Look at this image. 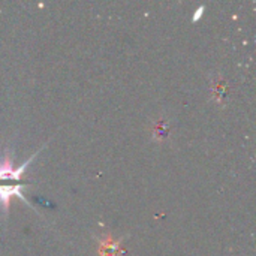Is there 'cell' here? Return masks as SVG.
<instances>
[{
	"mask_svg": "<svg viewBox=\"0 0 256 256\" xmlns=\"http://www.w3.org/2000/svg\"><path fill=\"white\" fill-rule=\"evenodd\" d=\"M33 159V157H32ZM30 159V160H32ZM30 160H27L23 166H20L18 169H14V165H12V159L11 157H6L0 162V180L2 179H14V180H20L21 174L24 173L26 166L30 163Z\"/></svg>",
	"mask_w": 256,
	"mask_h": 256,
	"instance_id": "6da1fadb",
	"label": "cell"
},
{
	"mask_svg": "<svg viewBox=\"0 0 256 256\" xmlns=\"http://www.w3.org/2000/svg\"><path fill=\"white\" fill-rule=\"evenodd\" d=\"M21 185H12V186H0V205L5 208V211L8 213V208H9V201H11V196H20L24 202H27V199L24 198V195L20 192L21 191ZM29 205V202H27Z\"/></svg>",
	"mask_w": 256,
	"mask_h": 256,
	"instance_id": "7a4b0ae2",
	"label": "cell"
},
{
	"mask_svg": "<svg viewBox=\"0 0 256 256\" xmlns=\"http://www.w3.org/2000/svg\"><path fill=\"white\" fill-rule=\"evenodd\" d=\"M125 250L120 249V241L114 243L113 240L108 241H102V246L99 249V255L101 256H119L122 255Z\"/></svg>",
	"mask_w": 256,
	"mask_h": 256,
	"instance_id": "3957f363",
	"label": "cell"
},
{
	"mask_svg": "<svg viewBox=\"0 0 256 256\" xmlns=\"http://www.w3.org/2000/svg\"><path fill=\"white\" fill-rule=\"evenodd\" d=\"M168 132H169V128L165 120H159L153 128V135H156L157 139H163L168 135Z\"/></svg>",
	"mask_w": 256,
	"mask_h": 256,
	"instance_id": "277c9868",
	"label": "cell"
}]
</instances>
